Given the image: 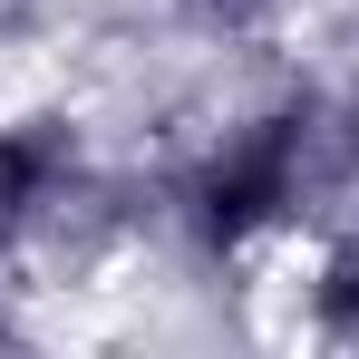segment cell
Returning a JSON list of instances; mask_svg holds the SVG:
<instances>
[{
	"mask_svg": "<svg viewBox=\"0 0 359 359\" xmlns=\"http://www.w3.org/2000/svg\"><path fill=\"white\" fill-rule=\"evenodd\" d=\"M301 175H311V107H272V117L233 126L194 175V233L224 243V252L272 233L301 204Z\"/></svg>",
	"mask_w": 359,
	"mask_h": 359,
	"instance_id": "1",
	"label": "cell"
},
{
	"mask_svg": "<svg viewBox=\"0 0 359 359\" xmlns=\"http://www.w3.org/2000/svg\"><path fill=\"white\" fill-rule=\"evenodd\" d=\"M68 175H78V136H68L59 117L0 126V243L20 233V224H39V214L68 194Z\"/></svg>",
	"mask_w": 359,
	"mask_h": 359,
	"instance_id": "2",
	"label": "cell"
},
{
	"mask_svg": "<svg viewBox=\"0 0 359 359\" xmlns=\"http://www.w3.org/2000/svg\"><path fill=\"white\" fill-rule=\"evenodd\" d=\"M320 320H330V330H350V320H359V243H350V252H330V272H320Z\"/></svg>",
	"mask_w": 359,
	"mask_h": 359,
	"instance_id": "3",
	"label": "cell"
},
{
	"mask_svg": "<svg viewBox=\"0 0 359 359\" xmlns=\"http://www.w3.org/2000/svg\"><path fill=\"white\" fill-rule=\"evenodd\" d=\"M194 10H204V20H252L262 0H194Z\"/></svg>",
	"mask_w": 359,
	"mask_h": 359,
	"instance_id": "4",
	"label": "cell"
},
{
	"mask_svg": "<svg viewBox=\"0 0 359 359\" xmlns=\"http://www.w3.org/2000/svg\"><path fill=\"white\" fill-rule=\"evenodd\" d=\"M350 136H359V97H350Z\"/></svg>",
	"mask_w": 359,
	"mask_h": 359,
	"instance_id": "5",
	"label": "cell"
}]
</instances>
